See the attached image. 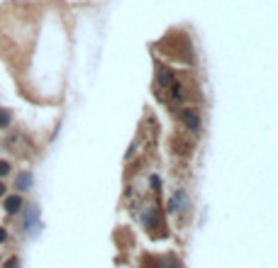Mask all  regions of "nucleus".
<instances>
[{"label":"nucleus","mask_w":278,"mask_h":268,"mask_svg":"<svg viewBox=\"0 0 278 268\" xmlns=\"http://www.w3.org/2000/svg\"><path fill=\"white\" fill-rule=\"evenodd\" d=\"M181 120H183V124L190 132H200V117L195 115V110H183V112H181Z\"/></svg>","instance_id":"1"},{"label":"nucleus","mask_w":278,"mask_h":268,"mask_svg":"<svg viewBox=\"0 0 278 268\" xmlns=\"http://www.w3.org/2000/svg\"><path fill=\"white\" fill-rule=\"evenodd\" d=\"M156 83H159V88H161V90L171 88V86H173V76H171V71H168V68H161V71H159V76H156Z\"/></svg>","instance_id":"2"},{"label":"nucleus","mask_w":278,"mask_h":268,"mask_svg":"<svg viewBox=\"0 0 278 268\" xmlns=\"http://www.w3.org/2000/svg\"><path fill=\"white\" fill-rule=\"evenodd\" d=\"M20 208H22V198H20V195H10V198H5V210L10 212V214H15Z\"/></svg>","instance_id":"3"},{"label":"nucleus","mask_w":278,"mask_h":268,"mask_svg":"<svg viewBox=\"0 0 278 268\" xmlns=\"http://www.w3.org/2000/svg\"><path fill=\"white\" fill-rule=\"evenodd\" d=\"M30 186H32V176H30V173H20L18 176V188L20 190H27Z\"/></svg>","instance_id":"4"},{"label":"nucleus","mask_w":278,"mask_h":268,"mask_svg":"<svg viewBox=\"0 0 278 268\" xmlns=\"http://www.w3.org/2000/svg\"><path fill=\"white\" fill-rule=\"evenodd\" d=\"M185 202H188L185 192H176V198L171 200V210H178V205H185Z\"/></svg>","instance_id":"5"},{"label":"nucleus","mask_w":278,"mask_h":268,"mask_svg":"<svg viewBox=\"0 0 278 268\" xmlns=\"http://www.w3.org/2000/svg\"><path fill=\"white\" fill-rule=\"evenodd\" d=\"M8 124H10V112L0 110V127H8Z\"/></svg>","instance_id":"6"},{"label":"nucleus","mask_w":278,"mask_h":268,"mask_svg":"<svg viewBox=\"0 0 278 268\" xmlns=\"http://www.w3.org/2000/svg\"><path fill=\"white\" fill-rule=\"evenodd\" d=\"M8 171H10V164H8V161H0V176H8Z\"/></svg>","instance_id":"7"},{"label":"nucleus","mask_w":278,"mask_h":268,"mask_svg":"<svg viewBox=\"0 0 278 268\" xmlns=\"http://www.w3.org/2000/svg\"><path fill=\"white\" fill-rule=\"evenodd\" d=\"M5 268H20V261L18 258H10V261L5 264Z\"/></svg>","instance_id":"8"},{"label":"nucleus","mask_w":278,"mask_h":268,"mask_svg":"<svg viewBox=\"0 0 278 268\" xmlns=\"http://www.w3.org/2000/svg\"><path fill=\"white\" fill-rule=\"evenodd\" d=\"M5 236H8V234H5V230H0V242H5Z\"/></svg>","instance_id":"9"},{"label":"nucleus","mask_w":278,"mask_h":268,"mask_svg":"<svg viewBox=\"0 0 278 268\" xmlns=\"http://www.w3.org/2000/svg\"><path fill=\"white\" fill-rule=\"evenodd\" d=\"M0 195H5V186L3 183H0Z\"/></svg>","instance_id":"10"}]
</instances>
